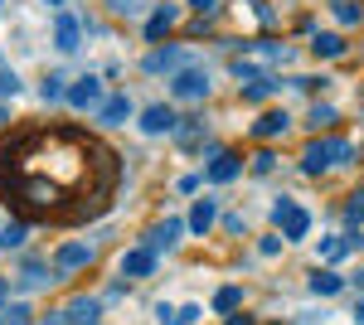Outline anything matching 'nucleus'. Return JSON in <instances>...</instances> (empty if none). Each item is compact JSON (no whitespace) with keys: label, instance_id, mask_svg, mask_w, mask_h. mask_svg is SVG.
I'll return each instance as SVG.
<instances>
[{"label":"nucleus","instance_id":"obj_43","mask_svg":"<svg viewBox=\"0 0 364 325\" xmlns=\"http://www.w3.org/2000/svg\"><path fill=\"white\" fill-rule=\"evenodd\" d=\"M44 5H63V0H44Z\"/></svg>","mask_w":364,"mask_h":325},{"label":"nucleus","instance_id":"obj_23","mask_svg":"<svg viewBox=\"0 0 364 325\" xmlns=\"http://www.w3.org/2000/svg\"><path fill=\"white\" fill-rule=\"evenodd\" d=\"M331 10H336L340 25H360L364 20V5H355V0H331Z\"/></svg>","mask_w":364,"mask_h":325},{"label":"nucleus","instance_id":"obj_22","mask_svg":"<svg viewBox=\"0 0 364 325\" xmlns=\"http://www.w3.org/2000/svg\"><path fill=\"white\" fill-rule=\"evenodd\" d=\"M340 287H345V282H340L336 272H311V292H316V297H336Z\"/></svg>","mask_w":364,"mask_h":325},{"label":"nucleus","instance_id":"obj_18","mask_svg":"<svg viewBox=\"0 0 364 325\" xmlns=\"http://www.w3.org/2000/svg\"><path fill=\"white\" fill-rule=\"evenodd\" d=\"M219 223V209H214V199H199L195 209H190V233H209Z\"/></svg>","mask_w":364,"mask_h":325},{"label":"nucleus","instance_id":"obj_5","mask_svg":"<svg viewBox=\"0 0 364 325\" xmlns=\"http://www.w3.org/2000/svg\"><path fill=\"white\" fill-rule=\"evenodd\" d=\"M272 223H277V233L287 243H301V238H306V209L291 204V199H277V204H272Z\"/></svg>","mask_w":364,"mask_h":325},{"label":"nucleus","instance_id":"obj_26","mask_svg":"<svg viewBox=\"0 0 364 325\" xmlns=\"http://www.w3.org/2000/svg\"><path fill=\"white\" fill-rule=\"evenodd\" d=\"M39 97H44V102H58V97H68V87H63V73H54V78H44V87H39Z\"/></svg>","mask_w":364,"mask_h":325},{"label":"nucleus","instance_id":"obj_33","mask_svg":"<svg viewBox=\"0 0 364 325\" xmlns=\"http://www.w3.org/2000/svg\"><path fill=\"white\" fill-rule=\"evenodd\" d=\"M199 185H204V180H199V175H180V180H175V190H180V194H195Z\"/></svg>","mask_w":364,"mask_h":325},{"label":"nucleus","instance_id":"obj_13","mask_svg":"<svg viewBox=\"0 0 364 325\" xmlns=\"http://www.w3.org/2000/svg\"><path fill=\"white\" fill-rule=\"evenodd\" d=\"M132 107H136V102H132L127 92H117V97H107V102H102V112H97V122H102V127H122V122L132 117Z\"/></svg>","mask_w":364,"mask_h":325},{"label":"nucleus","instance_id":"obj_6","mask_svg":"<svg viewBox=\"0 0 364 325\" xmlns=\"http://www.w3.org/2000/svg\"><path fill=\"white\" fill-rule=\"evenodd\" d=\"M175 127H180V117H175L170 102H151V107L141 112V132L146 136H166V132H175Z\"/></svg>","mask_w":364,"mask_h":325},{"label":"nucleus","instance_id":"obj_16","mask_svg":"<svg viewBox=\"0 0 364 325\" xmlns=\"http://www.w3.org/2000/svg\"><path fill=\"white\" fill-rule=\"evenodd\" d=\"M68 321L73 325H97L102 321V306H97L92 297H73L68 301Z\"/></svg>","mask_w":364,"mask_h":325},{"label":"nucleus","instance_id":"obj_8","mask_svg":"<svg viewBox=\"0 0 364 325\" xmlns=\"http://www.w3.org/2000/svg\"><path fill=\"white\" fill-rule=\"evenodd\" d=\"M54 262H58V277H68V272H83L87 262H92V243H63L54 252Z\"/></svg>","mask_w":364,"mask_h":325},{"label":"nucleus","instance_id":"obj_7","mask_svg":"<svg viewBox=\"0 0 364 325\" xmlns=\"http://www.w3.org/2000/svg\"><path fill=\"white\" fill-rule=\"evenodd\" d=\"M78 44H83V25H78V15H58V20H54V49H58V54H78Z\"/></svg>","mask_w":364,"mask_h":325},{"label":"nucleus","instance_id":"obj_21","mask_svg":"<svg viewBox=\"0 0 364 325\" xmlns=\"http://www.w3.org/2000/svg\"><path fill=\"white\" fill-rule=\"evenodd\" d=\"M252 54L272 58V63H291V44H277V39H262V44H252Z\"/></svg>","mask_w":364,"mask_h":325},{"label":"nucleus","instance_id":"obj_19","mask_svg":"<svg viewBox=\"0 0 364 325\" xmlns=\"http://www.w3.org/2000/svg\"><path fill=\"white\" fill-rule=\"evenodd\" d=\"M58 272L54 267H39V262H34V257H29L25 267H20V287H49V282H54Z\"/></svg>","mask_w":364,"mask_h":325},{"label":"nucleus","instance_id":"obj_36","mask_svg":"<svg viewBox=\"0 0 364 325\" xmlns=\"http://www.w3.org/2000/svg\"><path fill=\"white\" fill-rule=\"evenodd\" d=\"M257 247H262V257H277V252H282V238H262Z\"/></svg>","mask_w":364,"mask_h":325},{"label":"nucleus","instance_id":"obj_25","mask_svg":"<svg viewBox=\"0 0 364 325\" xmlns=\"http://www.w3.org/2000/svg\"><path fill=\"white\" fill-rule=\"evenodd\" d=\"M20 87H25V82H20V73L0 63V97H20Z\"/></svg>","mask_w":364,"mask_h":325},{"label":"nucleus","instance_id":"obj_14","mask_svg":"<svg viewBox=\"0 0 364 325\" xmlns=\"http://www.w3.org/2000/svg\"><path fill=\"white\" fill-rule=\"evenodd\" d=\"M238 170H243V161H238V156H224V151H214V156H209V185H228Z\"/></svg>","mask_w":364,"mask_h":325},{"label":"nucleus","instance_id":"obj_24","mask_svg":"<svg viewBox=\"0 0 364 325\" xmlns=\"http://www.w3.org/2000/svg\"><path fill=\"white\" fill-rule=\"evenodd\" d=\"M238 301H243V292H238V287H224V292L214 297V311H219V316H233V311H238Z\"/></svg>","mask_w":364,"mask_h":325},{"label":"nucleus","instance_id":"obj_40","mask_svg":"<svg viewBox=\"0 0 364 325\" xmlns=\"http://www.w3.org/2000/svg\"><path fill=\"white\" fill-rule=\"evenodd\" d=\"M190 5H195V10H214L219 0H190Z\"/></svg>","mask_w":364,"mask_h":325},{"label":"nucleus","instance_id":"obj_34","mask_svg":"<svg viewBox=\"0 0 364 325\" xmlns=\"http://www.w3.org/2000/svg\"><path fill=\"white\" fill-rule=\"evenodd\" d=\"M272 165H277V156H272V151H257V161H252V170H257V175H262V170H272Z\"/></svg>","mask_w":364,"mask_h":325},{"label":"nucleus","instance_id":"obj_20","mask_svg":"<svg viewBox=\"0 0 364 325\" xmlns=\"http://www.w3.org/2000/svg\"><path fill=\"white\" fill-rule=\"evenodd\" d=\"M311 49H316L321 58H340V54H345V39H340V34H316Z\"/></svg>","mask_w":364,"mask_h":325},{"label":"nucleus","instance_id":"obj_11","mask_svg":"<svg viewBox=\"0 0 364 325\" xmlns=\"http://www.w3.org/2000/svg\"><path fill=\"white\" fill-rule=\"evenodd\" d=\"M175 20H180V10H175V5H156V10H151V20H146V39H166L170 29H175Z\"/></svg>","mask_w":364,"mask_h":325},{"label":"nucleus","instance_id":"obj_12","mask_svg":"<svg viewBox=\"0 0 364 325\" xmlns=\"http://www.w3.org/2000/svg\"><path fill=\"white\" fill-rule=\"evenodd\" d=\"M287 127H291V117H287V107H272V112H262V117L252 122V136H257V141H267V136H282Z\"/></svg>","mask_w":364,"mask_h":325},{"label":"nucleus","instance_id":"obj_41","mask_svg":"<svg viewBox=\"0 0 364 325\" xmlns=\"http://www.w3.org/2000/svg\"><path fill=\"white\" fill-rule=\"evenodd\" d=\"M5 297H10V282H0V306H5Z\"/></svg>","mask_w":364,"mask_h":325},{"label":"nucleus","instance_id":"obj_9","mask_svg":"<svg viewBox=\"0 0 364 325\" xmlns=\"http://www.w3.org/2000/svg\"><path fill=\"white\" fill-rule=\"evenodd\" d=\"M97 102H102V78L97 73H83L68 87V107H97Z\"/></svg>","mask_w":364,"mask_h":325},{"label":"nucleus","instance_id":"obj_45","mask_svg":"<svg viewBox=\"0 0 364 325\" xmlns=\"http://www.w3.org/2000/svg\"><path fill=\"white\" fill-rule=\"evenodd\" d=\"M0 325H5V321H0Z\"/></svg>","mask_w":364,"mask_h":325},{"label":"nucleus","instance_id":"obj_17","mask_svg":"<svg viewBox=\"0 0 364 325\" xmlns=\"http://www.w3.org/2000/svg\"><path fill=\"white\" fill-rule=\"evenodd\" d=\"M282 87H287L282 78H267V73H257V78L243 82V97H248V102H262V97H272V92H282Z\"/></svg>","mask_w":364,"mask_h":325},{"label":"nucleus","instance_id":"obj_31","mask_svg":"<svg viewBox=\"0 0 364 325\" xmlns=\"http://www.w3.org/2000/svg\"><path fill=\"white\" fill-rule=\"evenodd\" d=\"M331 122H336V107H326V102L311 107V127H331Z\"/></svg>","mask_w":364,"mask_h":325},{"label":"nucleus","instance_id":"obj_29","mask_svg":"<svg viewBox=\"0 0 364 325\" xmlns=\"http://www.w3.org/2000/svg\"><path fill=\"white\" fill-rule=\"evenodd\" d=\"M29 238V228L25 223H15V228H0V247H20Z\"/></svg>","mask_w":364,"mask_h":325},{"label":"nucleus","instance_id":"obj_4","mask_svg":"<svg viewBox=\"0 0 364 325\" xmlns=\"http://www.w3.org/2000/svg\"><path fill=\"white\" fill-rule=\"evenodd\" d=\"M190 63H195V49H185V44H161V49H151V54H146L141 68L161 78V73H180V68H190Z\"/></svg>","mask_w":364,"mask_h":325},{"label":"nucleus","instance_id":"obj_32","mask_svg":"<svg viewBox=\"0 0 364 325\" xmlns=\"http://www.w3.org/2000/svg\"><path fill=\"white\" fill-rule=\"evenodd\" d=\"M141 5H146V0H107V10H112V15H136Z\"/></svg>","mask_w":364,"mask_h":325},{"label":"nucleus","instance_id":"obj_1","mask_svg":"<svg viewBox=\"0 0 364 325\" xmlns=\"http://www.w3.org/2000/svg\"><path fill=\"white\" fill-rule=\"evenodd\" d=\"M92 156L97 146L87 151L78 132H39L0 161V175L25 214H73V194L87 190L83 180Z\"/></svg>","mask_w":364,"mask_h":325},{"label":"nucleus","instance_id":"obj_30","mask_svg":"<svg viewBox=\"0 0 364 325\" xmlns=\"http://www.w3.org/2000/svg\"><path fill=\"white\" fill-rule=\"evenodd\" d=\"M5 325H29V306L25 301H15V306L5 311Z\"/></svg>","mask_w":364,"mask_h":325},{"label":"nucleus","instance_id":"obj_10","mask_svg":"<svg viewBox=\"0 0 364 325\" xmlns=\"http://www.w3.org/2000/svg\"><path fill=\"white\" fill-rule=\"evenodd\" d=\"M156 267H161V262H156V247H132V252L122 257V272H127L132 282H136V277H151Z\"/></svg>","mask_w":364,"mask_h":325},{"label":"nucleus","instance_id":"obj_44","mask_svg":"<svg viewBox=\"0 0 364 325\" xmlns=\"http://www.w3.org/2000/svg\"><path fill=\"white\" fill-rule=\"evenodd\" d=\"M0 10H5V0H0Z\"/></svg>","mask_w":364,"mask_h":325},{"label":"nucleus","instance_id":"obj_28","mask_svg":"<svg viewBox=\"0 0 364 325\" xmlns=\"http://www.w3.org/2000/svg\"><path fill=\"white\" fill-rule=\"evenodd\" d=\"M228 73H233V78H238V82H248V78H257L262 68H257L252 58H238V63H228Z\"/></svg>","mask_w":364,"mask_h":325},{"label":"nucleus","instance_id":"obj_2","mask_svg":"<svg viewBox=\"0 0 364 325\" xmlns=\"http://www.w3.org/2000/svg\"><path fill=\"white\" fill-rule=\"evenodd\" d=\"M355 161V146L350 141H311L306 146V156H301V170L306 175H321V170H331V165H350Z\"/></svg>","mask_w":364,"mask_h":325},{"label":"nucleus","instance_id":"obj_38","mask_svg":"<svg viewBox=\"0 0 364 325\" xmlns=\"http://www.w3.org/2000/svg\"><path fill=\"white\" fill-rule=\"evenodd\" d=\"M39 325H73V321H68V311H54V316H44Z\"/></svg>","mask_w":364,"mask_h":325},{"label":"nucleus","instance_id":"obj_39","mask_svg":"<svg viewBox=\"0 0 364 325\" xmlns=\"http://www.w3.org/2000/svg\"><path fill=\"white\" fill-rule=\"evenodd\" d=\"M345 247H364V233H360V228H350V233H345Z\"/></svg>","mask_w":364,"mask_h":325},{"label":"nucleus","instance_id":"obj_3","mask_svg":"<svg viewBox=\"0 0 364 325\" xmlns=\"http://www.w3.org/2000/svg\"><path fill=\"white\" fill-rule=\"evenodd\" d=\"M209 92H214V78H209L204 63H190L170 78V97H180V102H204Z\"/></svg>","mask_w":364,"mask_h":325},{"label":"nucleus","instance_id":"obj_35","mask_svg":"<svg viewBox=\"0 0 364 325\" xmlns=\"http://www.w3.org/2000/svg\"><path fill=\"white\" fill-rule=\"evenodd\" d=\"M364 218V194H350V223H360Z\"/></svg>","mask_w":364,"mask_h":325},{"label":"nucleus","instance_id":"obj_15","mask_svg":"<svg viewBox=\"0 0 364 325\" xmlns=\"http://www.w3.org/2000/svg\"><path fill=\"white\" fill-rule=\"evenodd\" d=\"M185 228H190V223H185V218H161V228H156V233H151V247H175L180 243V238H185Z\"/></svg>","mask_w":364,"mask_h":325},{"label":"nucleus","instance_id":"obj_27","mask_svg":"<svg viewBox=\"0 0 364 325\" xmlns=\"http://www.w3.org/2000/svg\"><path fill=\"white\" fill-rule=\"evenodd\" d=\"M316 252H321V262H326V257H331V262H340V257H345V243H340V238H321V243H316Z\"/></svg>","mask_w":364,"mask_h":325},{"label":"nucleus","instance_id":"obj_42","mask_svg":"<svg viewBox=\"0 0 364 325\" xmlns=\"http://www.w3.org/2000/svg\"><path fill=\"white\" fill-rule=\"evenodd\" d=\"M5 122H10V112H5V107H0V127H5Z\"/></svg>","mask_w":364,"mask_h":325},{"label":"nucleus","instance_id":"obj_37","mask_svg":"<svg viewBox=\"0 0 364 325\" xmlns=\"http://www.w3.org/2000/svg\"><path fill=\"white\" fill-rule=\"evenodd\" d=\"M199 321V306H180V325H195Z\"/></svg>","mask_w":364,"mask_h":325}]
</instances>
